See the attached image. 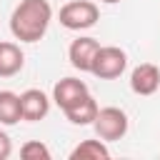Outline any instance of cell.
Returning <instances> with one entry per match:
<instances>
[{"instance_id":"1","label":"cell","mask_w":160,"mask_h":160,"mask_svg":"<svg viewBox=\"0 0 160 160\" xmlns=\"http://www.w3.org/2000/svg\"><path fill=\"white\" fill-rule=\"evenodd\" d=\"M52 22V5L48 0H20L10 15V32L20 42H38Z\"/></svg>"},{"instance_id":"2","label":"cell","mask_w":160,"mask_h":160,"mask_svg":"<svg viewBox=\"0 0 160 160\" xmlns=\"http://www.w3.org/2000/svg\"><path fill=\"white\" fill-rule=\"evenodd\" d=\"M92 128H95V135L105 142H115V140H122L128 135V128H130V120H128V112L122 108H115V105H108V108H100L95 120H92Z\"/></svg>"},{"instance_id":"3","label":"cell","mask_w":160,"mask_h":160,"mask_svg":"<svg viewBox=\"0 0 160 160\" xmlns=\"http://www.w3.org/2000/svg\"><path fill=\"white\" fill-rule=\"evenodd\" d=\"M58 18H60V25L65 30L80 32V30L92 28L100 20V10H98V5L92 0H72V2H68V5L60 8Z\"/></svg>"},{"instance_id":"4","label":"cell","mask_w":160,"mask_h":160,"mask_svg":"<svg viewBox=\"0 0 160 160\" xmlns=\"http://www.w3.org/2000/svg\"><path fill=\"white\" fill-rule=\"evenodd\" d=\"M128 68V55L125 50L115 48V45H100L95 58H92V65H90V72L100 80H115L125 72Z\"/></svg>"},{"instance_id":"5","label":"cell","mask_w":160,"mask_h":160,"mask_svg":"<svg viewBox=\"0 0 160 160\" xmlns=\"http://www.w3.org/2000/svg\"><path fill=\"white\" fill-rule=\"evenodd\" d=\"M50 102L52 98H48L42 90L38 88H28L25 92H20V115L25 122H38L50 112Z\"/></svg>"},{"instance_id":"6","label":"cell","mask_w":160,"mask_h":160,"mask_svg":"<svg viewBox=\"0 0 160 160\" xmlns=\"http://www.w3.org/2000/svg\"><path fill=\"white\" fill-rule=\"evenodd\" d=\"M98 48H100V42H98L95 38H90V35L75 38V40L70 42V48H68V60H70V65H72L75 70H80V72H90V65H92V58H95Z\"/></svg>"},{"instance_id":"7","label":"cell","mask_w":160,"mask_h":160,"mask_svg":"<svg viewBox=\"0 0 160 160\" xmlns=\"http://www.w3.org/2000/svg\"><path fill=\"white\" fill-rule=\"evenodd\" d=\"M160 88V68L152 62H140L130 72V90L135 95H155Z\"/></svg>"},{"instance_id":"8","label":"cell","mask_w":160,"mask_h":160,"mask_svg":"<svg viewBox=\"0 0 160 160\" xmlns=\"http://www.w3.org/2000/svg\"><path fill=\"white\" fill-rule=\"evenodd\" d=\"M85 92H90L88 85H85V80H80V78H62V80H58L55 88H52V102H55L60 110H65V108H70L75 100H80Z\"/></svg>"},{"instance_id":"9","label":"cell","mask_w":160,"mask_h":160,"mask_svg":"<svg viewBox=\"0 0 160 160\" xmlns=\"http://www.w3.org/2000/svg\"><path fill=\"white\" fill-rule=\"evenodd\" d=\"M25 65V52L18 42L0 40V78H15Z\"/></svg>"},{"instance_id":"10","label":"cell","mask_w":160,"mask_h":160,"mask_svg":"<svg viewBox=\"0 0 160 160\" xmlns=\"http://www.w3.org/2000/svg\"><path fill=\"white\" fill-rule=\"evenodd\" d=\"M98 102H95V98L90 95V92H85L80 100H75L70 108H65L62 112H65V118L72 122V125H92V120H95V115H98Z\"/></svg>"},{"instance_id":"11","label":"cell","mask_w":160,"mask_h":160,"mask_svg":"<svg viewBox=\"0 0 160 160\" xmlns=\"http://www.w3.org/2000/svg\"><path fill=\"white\" fill-rule=\"evenodd\" d=\"M20 115V95L12 90H0V125H18Z\"/></svg>"},{"instance_id":"12","label":"cell","mask_w":160,"mask_h":160,"mask_svg":"<svg viewBox=\"0 0 160 160\" xmlns=\"http://www.w3.org/2000/svg\"><path fill=\"white\" fill-rule=\"evenodd\" d=\"M110 158V150L105 145V140H82L80 145L72 148L70 152V160H108Z\"/></svg>"},{"instance_id":"13","label":"cell","mask_w":160,"mask_h":160,"mask_svg":"<svg viewBox=\"0 0 160 160\" xmlns=\"http://www.w3.org/2000/svg\"><path fill=\"white\" fill-rule=\"evenodd\" d=\"M20 158H25V160H50L52 152H50V148H48L45 142H40V140H28V142L20 148Z\"/></svg>"},{"instance_id":"14","label":"cell","mask_w":160,"mask_h":160,"mask_svg":"<svg viewBox=\"0 0 160 160\" xmlns=\"http://www.w3.org/2000/svg\"><path fill=\"white\" fill-rule=\"evenodd\" d=\"M12 155V140H10V135L0 128V160H8Z\"/></svg>"},{"instance_id":"15","label":"cell","mask_w":160,"mask_h":160,"mask_svg":"<svg viewBox=\"0 0 160 160\" xmlns=\"http://www.w3.org/2000/svg\"><path fill=\"white\" fill-rule=\"evenodd\" d=\"M100 2H105V5H115V2H120V0H100Z\"/></svg>"}]
</instances>
